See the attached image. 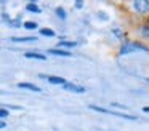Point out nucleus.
<instances>
[{"label":"nucleus","instance_id":"15","mask_svg":"<svg viewBox=\"0 0 149 131\" xmlns=\"http://www.w3.org/2000/svg\"><path fill=\"white\" fill-rule=\"evenodd\" d=\"M55 13H56V16H58L59 19H63V21L68 18V13H66V10L63 8V6H56V8H55Z\"/></svg>","mask_w":149,"mask_h":131},{"label":"nucleus","instance_id":"21","mask_svg":"<svg viewBox=\"0 0 149 131\" xmlns=\"http://www.w3.org/2000/svg\"><path fill=\"white\" fill-rule=\"evenodd\" d=\"M82 6H84V2H80V0L75 2V8H82Z\"/></svg>","mask_w":149,"mask_h":131},{"label":"nucleus","instance_id":"4","mask_svg":"<svg viewBox=\"0 0 149 131\" xmlns=\"http://www.w3.org/2000/svg\"><path fill=\"white\" fill-rule=\"evenodd\" d=\"M63 89H66V91H71V93H85L87 91V88L85 86H80V85H75V83H66L64 86H63Z\"/></svg>","mask_w":149,"mask_h":131},{"label":"nucleus","instance_id":"23","mask_svg":"<svg viewBox=\"0 0 149 131\" xmlns=\"http://www.w3.org/2000/svg\"><path fill=\"white\" fill-rule=\"evenodd\" d=\"M143 112H144V114H149V105H144V107H143Z\"/></svg>","mask_w":149,"mask_h":131},{"label":"nucleus","instance_id":"25","mask_svg":"<svg viewBox=\"0 0 149 131\" xmlns=\"http://www.w3.org/2000/svg\"><path fill=\"white\" fill-rule=\"evenodd\" d=\"M146 21H148V22H149V18H148V19H146Z\"/></svg>","mask_w":149,"mask_h":131},{"label":"nucleus","instance_id":"24","mask_svg":"<svg viewBox=\"0 0 149 131\" xmlns=\"http://www.w3.org/2000/svg\"><path fill=\"white\" fill-rule=\"evenodd\" d=\"M10 109H15V110H21L19 105H10Z\"/></svg>","mask_w":149,"mask_h":131},{"label":"nucleus","instance_id":"17","mask_svg":"<svg viewBox=\"0 0 149 131\" xmlns=\"http://www.w3.org/2000/svg\"><path fill=\"white\" fill-rule=\"evenodd\" d=\"M24 29H27V30H36L37 27H39V24H37L36 21H24Z\"/></svg>","mask_w":149,"mask_h":131},{"label":"nucleus","instance_id":"3","mask_svg":"<svg viewBox=\"0 0 149 131\" xmlns=\"http://www.w3.org/2000/svg\"><path fill=\"white\" fill-rule=\"evenodd\" d=\"M136 35L139 37V42L144 40L149 42V22L148 21H141L136 27Z\"/></svg>","mask_w":149,"mask_h":131},{"label":"nucleus","instance_id":"20","mask_svg":"<svg viewBox=\"0 0 149 131\" xmlns=\"http://www.w3.org/2000/svg\"><path fill=\"white\" fill-rule=\"evenodd\" d=\"M111 105H112V107H117V109H123V110H125V105H122V104H117V102H111Z\"/></svg>","mask_w":149,"mask_h":131},{"label":"nucleus","instance_id":"9","mask_svg":"<svg viewBox=\"0 0 149 131\" xmlns=\"http://www.w3.org/2000/svg\"><path fill=\"white\" fill-rule=\"evenodd\" d=\"M74 46H77V42H74V40H59L58 42V46L56 48H63V50H69V48H74Z\"/></svg>","mask_w":149,"mask_h":131},{"label":"nucleus","instance_id":"7","mask_svg":"<svg viewBox=\"0 0 149 131\" xmlns=\"http://www.w3.org/2000/svg\"><path fill=\"white\" fill-rule=\"evenodd\" d=\"M24 56L29 58V59H39V61H47V56L42 53H37V51H24Z\"/></svg>","mask_w":149,"mask_h":131},{"label":"nucleus","instance_id":"6","mask_svg":"<svg viewBox=\"0 0 149 131\" xmlns=\"http://www.w3.org/2000/svg\"><path fill=\"white\" fill-rule=\"evenodd\" d=\"M18 88H21V89H29V91H36V93H40V91H42V89H40L37 85L29 83V82H19V83H18Z\"/></svg>","mask_w":149,"mask_h":131},{"label":"nucleus","instance_id":"8","mask_svg":"<svg viewBox=\"0 0 149 131\" xmlns=\"http://www.w3.org/2000/svg\"><path fill=\"white\" fill-rule=\"evenodd\" d=\"M47 80H48L52 85H61V86H64L66 83V80L63 78V77H55V75H47Z\"/></svg>","mask_w":149,"mask_h":131},{"label":"nucleus","instance_id":"22","mask_svg":"<svg viewBox=\"0 0 149 131\" xmlns=\"http://www.w3.org/2000/svg\"><path fill=\"white\" fill-rule=\"evenodd\" d=\"M98 15H100V18H101V19H107V16H106V15H104V13H103V11H100V13H98Z\"/></svg>","mask_w":149,"mask_h":131},{"label":"nucleus","instance_id":"14","mask_svg":"<svg viewBox=\"0 0 149 131\" xmlns=\"http://www.w3.org/2000/svg\"><path fill=\"white\" fill-rule=\"evenodd\" d=\"M88 107L91 109V110H95V112H101V114H112V112L109 110V109H106V107H101V105H95V104H90Z\"/></svg>","mask_w":149,"mask_h":131},{"label":"nucleus","instance_id":"18","mask_svg":"<svg viewBox=\"0 0 149 131\" xmlns=\"http://www.w3.org/2000/svg\"><path fill=\"white\" fill-rule=\"evenodd\" d=\"M40 34H42V35H45V37H55V35H56V32L53 30V29L42 27V29H40Z\"/></svg>","mask_w":149,"mask_h":131},{"label":"nucleus","instance_id":"13","mask_svg":"<svg viewBox=\"0 0 149 131\" xmlns=\"http://www.w3.org/2000/svg\"><path fill=\"white\" fill-rule=\"evenodd\" d=\"M111 32H112V34L116 35L117 38H119V40H125V38H127L125 32H123L122 29H119V27H114V29H112V30H111ZM125 42H127V40H125Z\"/></svg>","mask_w":149,"mask_h":131},{"label":"nucleus","instance_id":"5","mask_svg":"<svg viewBox=\"0 0 149 131\" xmlns=\"http://www.w3.org/2000/svg\"><path fill=\"white\" fill-rule=\"evenodd\" d=\"M50 54H55V56H63V58H71L72 53L68 50H63V48H50L48 50Z\"/></svg>","mask_w":149,"mask_h":131},{"label":"nucleus","instance_id":"19","mask_svg":"<svg viewBox=\"0 0 149 131\" xmlns=\"http://www.w3.org/2000/svg\"><path fill=\"white\" fill-rule=\"evenodd\" d=\"M8 115H10V112H8V109H0V117H2V118H7L8 117Z\"/></svg>","mask_w":149,"mask_h":131},{"label":"nucleus","instance_id":"2","mask_svg":"<svg viewBox=\"0 0 149 131\" xmlns=\"http://www.w3.org/2000/svg\"><path fill=\"white\" fill-rule=\"evenodd\" d=\"M133 51H143V53H148L149 46H146V45L143 43V42H139V40H127V42H123V43L120 45V48H119L120 56H123V54H130V53H133Z\"/></svg>","mask_w":149,"mask_h":131},{"label":"nucleus","instance_id":"12","mask_svg":"<svg viewBox=\"0 0 149 131\" xmlns=\"http://www.w3.org/2000/svg\"><path fill=\"white\" fill-rule=\"evenodd\" d=\"M111 115H116V117H120V118H127V120H132V121L139 120L138 117H135V115H128V114H123V112H112Z\"/></svg>","mask_w":149,"mask_h":131},{"label":"nucleus","instance_id":"10","mask_svg":"<svg viewBox=\"0 0 149 131\" xmlns=\"http://www.w3.org/2000/svg\"><path fill=\"white\" fill-rule=\"evenodd\" d=\"M13 43H31V42H36V37H11L10 38Z\"/></svg>","mask_w":149,"mask_h":131},{"label":"nucleus","instance_id":"1","mask_svg":"<svg viewBox=\"0 0 149 131\" xmlns=\"http://www.w3.org/2000/svg\"><path fill=\"white\" fill-rule=\"evenodd\" d=\"M123 6L128 10V13L143 21L149 18V0H132V2H125Z\"/></svg>","mask_w":149,"mask_h":131},{"label":"nucleus","instance_id":"16","mask_svg":"<svg viewBox=\"0 0 149 131\" xmlns=\"http://www.w3.org/2000/svg\"><path fill=\"white\" fill-rule=\"evenodd\" d=\"M8 26H11V27H23L24 22H23V19H21V16H18V18L11 19V21L8 22Z\"/></svg>","mask_w":149,"mask_h":131},{"label":"nucleus","instance_id":"11","mask_svg":"<svg viewBox=\"0 0 149 131\" xmlns=\"http://www.w3.org/2000/svg\"><path fill=\"white\" fill-rule=\"evenodd\" d=\"M26 11H29V13H36V15H39V13H42V8H40V6L37 5L36 2H31V3H26Z\"/></svg>","mask_w":149,"mask_h":131}]
</instances>
